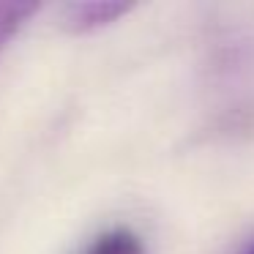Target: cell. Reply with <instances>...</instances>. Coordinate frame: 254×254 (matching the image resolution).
Returning <instances> with one entry per match:
<instances>
[{
	"mask_svg": "<svg viewBox=\"0 0 254 254\" xmlns=\"http://www.w3.org/2000/svg\"><path fill=\"white\" fill-rule=\"evenodd\" d=\"M243 254H254V243H252V246H249V249H246V252H243Z\"/></svg>",
	"mask_w": 254,
	"mask_h": 254,
	"instance_id": "277c9868",
	"label": "cell"
},
{
	"mask_svg": "<svg viewBox=\"0 0 254 254\" xmlns=\"http://www.w3.org/2000/svg\"><path fill=\"white\" fill-rule=\"evenodd\" d=\"M128 11H131V6H123V3H71L63 11V25L71 33H90V30L115 22L118 17Z\"/></svg>",
	"mask_w": 254,
	"mask_h": 254,
	"instance_id": "6da1fadb",
	"label": "cell"
},
{
	"mask_svg": "<svg viewBox=\"0 0 254 254\" xmlns=\"http://www.w3.org/2000/svg\"><path fill=\"white\" fill-rule=\"evenodd\" d=\"M85 254H145V246L131 230H110L96 238Z\"/></svg>",
	"mask_w": 254,
	"mask_h": 254,
	"instance_id": "7a4b0ae2",
	"label": "cell"
},
{
	"mask_svg": "<svg viewBox=\"0 0 254 254\" xmlns=\"http://www.w3.org/2000/svg\"><path fill=\"white\" fill-rule=\"evenodd\" d=\"M39 11L36 3H0V52L8 47V41L25 28L33 14Z\"/></svg>",
	"mask_w": 254,
	"mask_h": 254,
	"instance_id": "3957f363",
	"label": "cell"
}]
</instances>
